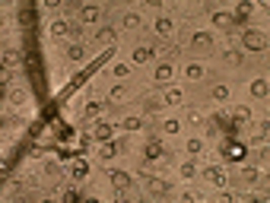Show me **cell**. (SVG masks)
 <instances>
[{
  "mask_svg": "<svg viewBox=\"0 0 270 203\" xmlns=\"http://www.w3.org/2000/svg\"><path fill=\"white\" fill-rule=\"evenodd\" d=\"M191 48H197V51H213V32H194Z\"/></svg>",
  "mask_w": 270,
  "mask_h": 203,
  "instance_id": "cell-7",
  "label": "cell"
},
{
  "mask_svg": "<svg viewBox=\"0 0 270 203\" xmlns=\"http://www.w3.org/2000/svg\"><path fill=\"white\" fill-rule=\"evenodd\" d=\"M204 73H207V70H204V64H187V67H184V76L191 79V83L204 79Z\"/></svg>",
  "mask_w": 270,
  "mask_h": 203,
  "instance_id": "cell-22",
  "label": "cell"
},
{
  "mask_svg": "<svg viewBox=\"0 0 270 203\" xmlns=\"http://www.w3.org/2000/svg\"><path fill=\"white\" fill-rule=\"evenodd\" d=\"M187 121H191V124H201V121H204V114L197 111V108H187Z\"/></svg>",
  "mask_w": 270,
  "mask_h": 203,
  "instance_id": "cell-39",
  "label": "cell"
},
{
  "mask_svg": "<svg viewBox=\"0 0 270 203\" xmlns=\"http://www.w3.org/2000/svg\"><path fill=\"white\" fill-rule=\"evenodd\" d=\"M67 57H70V61H83V57H86V48L80 45V42H73V45L67 48Z\"/></svg>",
  "mask_w": 270,
  "mask_h": 203,
  "instance_id": "cell-27",
  "label": "cell"
},
{
  "mask_svg": "<svg viewBox=\"0 0 270 203\" xmlns=\"http://www.w3.org/2000/svg\"><path fill=\"white\" fill-rule=\"evenodd\" d=\"M152 57H156V48H149V45H143V48H137V51H131V61H134V64H149Z\"/></svg>",
  "mask_w": 270,
  "mask_h": 203,
  "instance_id": "cell-11",
  "label": "cell"
},
{
  "mask_svg": "<svg viewBox=\"0 0 270 203\" xmlns=\"http://www.w3.org/2000/svg\"><path fill=\"white\" fill-rule=\"evenodd\" d=\"M204 181L213 187H226V169L222 165H207L204 169Z\"/></svg>",
  "mask_w": 270,
  "mask_h": 203,
  "instance_id": "cell-5",
  "label": "cell"
},
{
  "mask_svg": "<svg viewBox=\"0 0 270 203\" xmlns=\"http://www.w3.org/2000/svg\"><path fill=\"white\" fill-rule=\"evenodd\" d=\"M70 175H73V181H86V178H89V162L76 159L73 165H70Z\"/></svg>",
  "mask_w": 270,
  "mask_h": 203,
  "instance_id": "cell-15",
  "label": "cell"
},
{
  "mask_svg": "<svg viewBox=\"0 0 270 203\" xmlns=\"http://www.w3.org/2000/svg\"><path fill=\"white\" fill-rule=\"evenodd\" d=\"M105 105H108V102H89L86 108H83V121H92V117H99V114L105 111Z\"/></svg>",
  "mask_w": 270,
  "mask_h": 203,
  "instance_id": "cell-16",
  "label": "cell"
},
{
  "mask_svg": "<svg viewBox=\"0 0 270 203\" xmlns=\"http://www.w3.org/2000/svg\"><path fill=\"white\" fill-rule=\"evenodd\" d=\"M111 134H114V127H111L108 121H99V124H96V134H92V137H96L99 143H105V140H111Z\"/></svg>",
  "mask_w": 270,
  "mask_h": 203,
  "instance_id": "cell-18",
  "label": "cell"
},
{
  "mask_svg": "<svg viewBox=\"0 0 270 203\" xmlns=\"http://www.w3.org/2000/svg\"><path fill=\"white\" fill-rule=\"evenodd\" d=\"M96 42H99V45H114V29H111V26L96 29Z\"/></svg>",
  "mask_w": 270,
  "mask_h": 203,
  "instance_id": "cell-21",
  "label": "cell"
},
{
  "mask_svg": "<svg viewBox=\"0 0 270 203\" xmlns=\"http://www.w3.org/2000/svg\"><path fill=\"white\" fill-rule=\"evenodd\" d=\"M232 16H236V22H239V19H248V16H251V4H245V0H242V4L236 7V13H232Z\"/></svg>",
  "mask_w": 270,
  "mask_h": 203,
  "instance_id": "cell-30",
  "label": "cell"
},
{
  "mask_svg": "<svg viewBox=\"0 0 270 203\" xmlns=\"http://www.w3.org/2000/svg\"><path fill=\"white\" fill-rule=\"evenodd\" d=\"M222 159L226 162H232V165H239V162H245L248 159V143H226V146H222Z\"/></svg>",
  "mask_w": 270,
  "mask_h": 203,
  "instance_id": "cell-2",
  "label": "cell"
},
{
  "mask_svg": "<svg viewBox=\"0 0 270 203\" xmlns=\"http://www.w3.org/2000/svg\"><path fill=\"white\" fill-rule=\"evenodd\" d=\"M222 57H226V64H229V67H242V64H245V54L236 51V48H232V51H226Z\"/></svg>",
  "mask_w": 270,
  "mask_h": 203,
  "instance_id": "cell-28",
  "label": "cell"
},
{
  "mask_svg": "<svg viewBox=\"0 0 270 203\" xmlns=\"http://www.w3.org/2000/svg\"><path fill=\"white\" fill-rule=\"evenodd\" d=\"M108 178H111V187L118 190V194H127V190L134 187V181H131L127 172H108Z\"/></svg>",
  "mask_w": 270,
  "mask_h": 203,
  "instance_id": "cell-6",
  "label": "cell"
},
{
  "mask_svg": "<svg viewBox=\"0 0 270 203\" xmlns=\"http://www.w3.org/2000/svg\"><path fill=\"white\" fill-rule=\"evenodd\" d=\"M121 26H124V29H131V32L140 29V26H143V22H140V13H124V16H121Z\"/></svg>",
  "mask_w": 270,
  "mask_h": 203,
  "instance_id": "cell-25",
  "label": "cell"
},
{
  "mask_svg": "<svg viewBox=\"0 0 270 203\" xmlns=\"http://www.w3.org/2000/svg\"><path fill=\"white\" fill-rule=\"evenodd\" d=\"M201 149H204V140H197V137L187 140V152H191V156H201Z\"/></svg>",
  "mask_w": 270,
  "mask_h": 203,
  "instance_id": "cell-34",
  "label": "cell"
},
{
  "mask_svg": "<svg viewBox=\"0 0 270 203\" xmlns=\"http://www.w3.org/2000/svg\"><path fill=\"white\" fill-rule=\"evenodd\" d=\"M127 99H131V89H127V86H114L108 92V105H124Z\"/></svg>",
  "mask_w": 270,
  "mask_h": 203,
  "instance_id": "cell-14",
  "label": "cell"
},
{
  "mask_svg": "<svg viewBox=\"0 0 270 203\" xmlns=\"http://www.w3.org/2000/svg\"><path fill=\"white\" fill-rule=\"evenodd\" d=\"M213 99H216V102H226V99H229V86H226V83L213 86Z\"/></svg>",
  "mask_w": 270,
  "mask_h": 203,
  "instance_id": "cell-32",
  "label": "cell"
},
{
  "mask_svg": "<svg viewBox=\"0 0 270 203\" xmlns=\"http://www.w3.org/2000/svg\"><path fill=\"white\" fill-rule=\"evenodd\" d=\"M162 105H166L162 99H156V95H149V99H146V114H156V111L162 108Z\"/></svg>",
  "mask_w": 270,
  "mask_h": 203,
  "instance_id": "cell-31",
  "label": "cell"
},
{
  "mask_svg": "<svg viewBox=\"0 0 270 203\" xmlns=\"http://www.w3.org/2000/svg\"><path fill=\"white\" fill-rule=\"evenodd\" d=\"M51 35H54V38H67V35H70V22L67 19H54L51 22Z\"/></svg>",
  "mask_w": 270,
  "mask_h": 203,
  "instance_id": "cell-19",
  "label": "cell"
},
{
  "mask_svg": "<svg viewBox=\"0 0 270 203\" xmlns=\"http://www.w3.org/2000/svg\"><path fill=\"white\" fill-rule=\"evenodd\" d=\"M242 48L245 51H264V32L261 29H245L242 32Z\"/></svg>",
  "mask_w": 270,
  "mask_h": 203,
  "instance_id": "cell-3",
  "label": "cell"
},
{
  "mask_svg": "<svg viewBox=\"0 0 270 203\" xmlns=\"http://www.w3.org/2000/svg\"><path fill=\"white\" fill-rule=\"evenodd\" d=\"M13 64H16V54H13V51H4V67L10 70V67H13Z\"/></svg>",
  "mask_w": 270,
  "mask_h": 203,
  "instance_id": "cell-40",
  "label": "cell"
},
{
  "mask_svg": "<svg viewBox=\"0 0 270 203\" xmlns=\"http://www.w3.org/2000/svg\"><path fill=\"white\" fill-rule=\"evenodd\" d=\"M99 16H102V7H96V4H86V7H80V22H99Z\"/></svg>",
  "mask_w": 270,
  "mask_h": 203,
  "instance_id": "cell-10",
  "label": "cell"
},
{
  "mask_svg": "<svg viewBox=\"0 0 270 203\" xmlns=\"http://www.w3.org/2000/svg\"><path fill=\"white\" fill-rule=\"evenodd\" d=\"M169 159H172V156H169V149L162 146V140H159V137H149L146 146H143V162H146V165H156V162L166 165Z\"/></svg>",
  "mask_w": 270,
  "mask_h": 203,
  "instance_id": "cell-1",
  "label": "cell"
},
{
  "mask_svg": "<svg viewBox=\"0 0 270 203\" xmlns=\"http://www.w3.org/2000/svg\"><path fill=\"white\" fill-rule=\"evenodd\" d=\"M45 175L57 178V175H61V165H57V162H45Z\"/></svg>",
  "mask_w": 270,
  "mask_h": 203,
  "instance_id": "cell-36",
  "label": "cell"
},
{
  "mask_svg": "<svg viewBox=\"0 0 270 203\" xmlns=\"http://www.w3.org/2000/svg\"><path fill=\"white\" fill-rule=\"evenodd\" d=\"M172 76H175V70H172V64H159L156 70H152V79H156L159 86H162V83H172Z\"/></svg>",
  "mask_w": 270,
  "mask_h": 203,
  "instance_id": "cell-13",
  "label": "cell"
},
{
  "mask_svg": "<svg viewBox=\"0 0 270 203\" xmlns=\"http://www.w3.org/2000/svg\"><path fill=\"white\" fill-rule=\"evenodd\" d=\"M162 102H166L169 108H178V105L184 102V92H181V89H169V92H166V99H162Z\"/></svg>",
  "mask_w": 270,
  "mask_h": 203,
  "instance_id": "cell-23",
  "label": "cell"
},
{
  "mask_svg": "<svg viewBox=\"0 0 270 203\" xmlns=\"http://www.w3.org/2000/svg\"><path fill=\"white\" fill-rule=\"evenodd\" d=\"M213 26L222 29V32H232L239 22H236V16H232V13H222V10H216V13H213Z\"/></svg>",
  "mask_w": 270,
  "mask_h": 203,
  "instance_id": "cell-9",
  "label": "cell"
},
{
  "mask_svg": "<svg viewBox=\"0 0 270 203\" xmlns=\"http://www.w3.org/2000/svg\"><path fill=\"white\" fill-rule=\"evenodd\" d=\"M118 149H121V143L105 140L102 146H99V159H102V162H108V159H114V156H118Z\"/></svg>",
  "mask_w": 270,
  "mask_h": 203,
  "instance_id": "cell-12",
  "label": "cell"
},
{
  "mask_svg": "<svg viewBox=\"0 0 270 203\" xmlns=\"http://www.w3.org/2000/svg\"><path fill=\"white\" fill-rule=\"evenodd\" d=\"M172 190V184L166 181V178H159V175H146V194L149 197H166Z\"/></svg>",
  "mask_w": 270,
  "mask_h": 203,
  "instance_id": "cell-4",
  "label": "cell"
},
{
  "mask_svg": "<svg viewBox=\"0 0 270 203\" xmlns=\"http://www.w3.org/2000/svg\"><path fill=\"white\" fill-rule=\"evenodd\" d=\"M248 146H254V149H261V146H267V127L261 130V134H254V137H251V143H248Z\"/></svg>",
  "mask_w": 270,
  "mask_h": 203,
  "instance_id": "cell-33",
  "label": "cell"
},
{
  "mask_svg": "<svg viewBox=\"0 0 270 203\" xmlns=\"http://www.w3.org/2000/svg\"><path fill=\"white\" fill-rule=\"evenodd\" d=\"M26 102H29V92L26 89H13V92H10V105H13V108H22Z\"/></svg>",
  "mask_w": 270,
  "mask_h": 203,
  "instance_id": "cell-24",
  "label": "cell"
},
{
  "mask_svg": "<svg viewBox=\"0 0 270 203\" xmlns=\"http://www.w3.org/2000/svg\"><path fill=\"white\" fill-rule=\"evenodd\" d=\"M248 121H251V111L245 108V105H242V108H236V114H232V124L239 127V124H248Z\"/></svg>",
  "mask_w": 270,
  "mask_h": 203,
  "instance_id": "cell-29",
  "label": "cell"
},
{
  "mask_svg": "<svg viewBox=\"0 0 270 203\" xmlns=\"http://www.w3.org/2000/svg\"><path fill=\"white\" fill-rule=\"evenodd\" d=\"M242 181L245 184H257V181H261V172H257L254 165H248V169H242Z\"/></svg>",
  "mask_w": 270,
  "mask_h": 203,
  "instance_id": "cell-26",
  "label": "cell"
},
{
  "mask_svg": "<svg viewBox=\"0 0 270 203\" xmlns=\"http://www.w3.org/2000/svg\"><path fill=\"white\" fill-rule=\"evenodd\" d=\"M152 32H156L159 38H169V35L175 32V19L172 16H159L156 22H152Z\"/></svg>",
  "mask_w": 270,
  "mask_h": 203,
  "instance_id": "cell-8",
  "label": "cell"
},
{
  "mask_svg": "<svg viewBox=\"0 0 270 203\" xmlns=\"http://www.w3.org/2000/svg\"><path fill=\"white\" fill-rule=\"evenodd\" d=\"M111 73L118 76V79H127V76H131V67H127V64H114V70H111Z\"/></svg>",
  "mask_w": 270,
  "mask_h": 203,
  "instance_id": "cell-35",
  "label": "cell"
},
{
  "mask_svg": "<svg viewBox=\"0 0 270 203\" xmlns=\"http://www.w3.org/2000/svg\"><path fill=\"white\" fill-rule=\"evenodd\" d=\"M194 172H197L194 162H184V165H181V178H194Z\"/></svg>",
  "mask_w": 270,
  "mask_h": 203,
  "instance_id": "cell-38",
  "label": "cell"
},
{
  "mask_svg": "<svg viewBox=\"0 0 270 203\" xmlns=\"http://www.w3.org/2000/svg\"><path fill=\"white\" fill-rule=\"evenodd\" d=\"M162 130H166V134H178V130H181V124L172 117V121H166V124H162Z\"/></svg>",
  "mask_w": 270,
  "mask_h": 203,
  "instance_id": "cell-37",
  "label": "cell"
},
{
  "mask_svg": "<svg viewBox=\"0 0 270 203\" xmlns=\"http://www.w3.org/2000/svg\"><path fill=\"white\" fill-rule=\"evenodd\" d=\"M267 92H270L267 76H261V79H254V83H251V95H254V99H267Z\"/></svg>",
  "mask_w": 270,
  "mask_h": 203,
  "instance_id": "cell-20",
  "label": "cell"
},
{
  "mask_svg": "<svg viewBox=\"0 0 270 203\" xmlns=\"http://www.w3.org/2000/svg\"><path fill=\"white\" fill-rule=\"evenodd\" d=\"M121 130H127V134H137V130H143V117H134V114H127L124 121H121Z\"/></svg>",
  "mask_w": 270,
  "mask_h": 203,
  "instance_id": "cell-17",
  "label": "cell"
}]
</instances>
